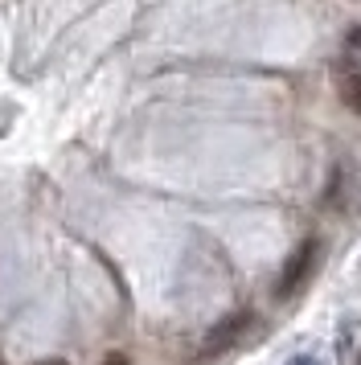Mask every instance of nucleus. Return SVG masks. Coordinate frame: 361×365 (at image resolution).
<instances>
[{
  "instance_id": "obj_6",
  "label": "nucleus",
  "mask_w": 361,
  "mask_h": 365,
  "mask_svg": "<svg viewBox=\"0 0 361 365\" xmlns=\"http://www.w3.org/2000/svg\"><path fill=\"white\" fill-rule=\"evenodd\" d=\"M288 365H320V361H312V357H295V361H288Z\"/></svg>"
},
{
  "instance_id": "obj_4",
  "label": "nucleus",
  "mask_w": 361,
  "mask_h": 365,
  "mask_svg": "<svg viewBox=\"0 0 361 365\" xmlns=\"http://www.w3.org/2000/svg\"><path fill=\"white\" fill-rule=\"evenodd\" d=\"M103 365H131V361H128V357H123V353H111V357H107V361H103Z\"/></svg>"
},
{
  "instance_id": "obj_5",
  "label": "nucleus",
  "mask_w": 361,
  "mask_h": 365,
  "mask_svg": "<svg viewBox=\"0 0 361 365\" xmlns=\"http://www.w3.org/2000/svg\"><path fill=\"white\" fill-rule=\"evenodd\" d=\"M33 365H70V361H62V357H46V361H33Z\"/></svg>"
},
{
  "instance_id": "obj_2",
  "label": "nucleus",
  "mask_w": 361,
  "mask_h": 365,
  "mask_svg": "<svg viewBox=\"0 0 361 365\" xmlns=\"http://www.w3.org/2000/svg\"><path fill=\"white\" fill-rule=\"evenodd\" d=\"M255 324H259L255 312H234V316H226V320H218V324L205 332L201 349H197V361H210V357H218V353H230V349L246 336V329H255Z\"/></svg>"
},
{
  "instance_id": "obj_1",
  "label": "nucleus",
  "mask_w": 361,
  "mask_h": 365,
  "mask_svg": "<svg viewBox=\"0 0 361 365\" xmlns=\"http://www.w3.org/2000/svg\"><path fill=\"white\" fill-rule=\"evenodd\" d=\"M320 255H325L320 238H304V242H300V250H295L292 259L283 263V275H279V283H275V296H279V299H292L295 292H300V287L308 283L312 271H316Z\"/></svg>"
},
{
  "instance_id": "obj_3",
  "label": "nucleus",
  "mask_w": 361,
  "mask_h": 365,
  "mask_svg": "<svg viewBox=\"0 0 361 365\" xmlns=\"http://www.w3.org/2000/svg\"><path fill=\"white\" fill-rule=\"evenodd\" d=\"M332 78H337V91H341L345 107L361 115V62L357 58H341V62L332 66Z\"/></svg>"
}]
</instances>
